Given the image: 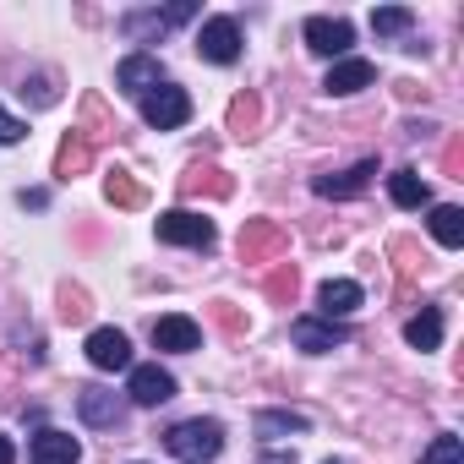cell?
I'll return each mask as SVG.
<instances>
[{
  "instance_id": "484cf974",
  "label": "cell",
  "mask_w": 464,
  "mask_h": 464,
  "mask_svg": "<svg viewBox=\"0 0 464 464\" xmlns=\"http://www.w3.org/2000/svg\"><path fill=\"white\" fill-rule=\"evenodd\" d=\"M23 137H28V121H17L12 110H0V142L12 148V142H23Z\"/></svg>"
},
{
  "instance_id": "9a60e30c",
  "label": "cell",
  "mask_w": 464,
  "mask_h": 464,
  "mask_svg": "<svg viewBox=\"0 0 464 464\" xmlns=\"http://www.w3.org/2000/svg\"><path fill=\"white\" fill-rule=\"evenodd\" d=\"M361 301H366V290H361L355 279H328V285L317 290V306H323V317H328V323H334V317L361 312Z\"/></svg>"
},
{
  "instance_id": "603a6c76",
  "label": "cell",
  "mask_w": 464,
  "mask_h": 464,
  "mask_svg": "<svg viewBox=\"0 0 464 464\" xmlns=\"http://www.w3.org/2000/svg\"><path fill=\"white\" fill-rule=\"evenodd\" d=\"M420 464H464V442L453 431H442V437H431V448L420 453Z\"/></svg>"
},
{
  "instance_id": "3957f363",
  "label": "cell",
  "mask_w": 464,
  "mask_h": 464,
  "mask_svg": "<svg viewBox=\"0 0 464 464\" xmlns=\"http://www.w3.org/2000/svg\"><path fill=\"white\" fill-rule=\"evenodd\" d=\"M197 55L213 66H236L241 61V23L236 17H208L197 28Z\"/></svg>"
},
{
  "instance_id": "8fae6325",
  "label": "cell",
  "mask_w": 464,
  "mask_h": 464,
  "mask_svg": "<svg viewBox=\"0 0 464 464\" xmlns=\"http://www.w3.org/2000/svg\"><path fill=\"white\" fill-rule=\"evenodd\" d=\"M191 17H197V6L180 0V6H164V12H131L121 28H126V39H153V34H169L175 23H191Z\"/></svg>"
},
{
  "instance_id": "277c9868",
  "label": "cell",
  "mask_w": 464,
  "mask_h": 464,
  "mask_svg": "<svg viewBox=\"0 0 464 464\" xmlns=\"http://www.w3.org/2000/svg\"><path fill=\"white\" fill-rule=\"evenodd\" d=\"M142 121H148L153 131H175V126H186V121H191V93L175 88V82H159V88L142 99Z\"/></svg>"
},
{
  "instance_id": "52a82bcc",
  "label": "cell",
  "mask_w": 464,
  "mask_h": 464,
  "mask_svg": "<svg viewBox=\"0 0 464 464\" xmlns=\"http://www.w3.org/2000/svg\"><path fill=\"white\" fill-rule=\"evenodd\" d=\"M77 415H82L88 426H121V420H126V399H121L115 388L88 382V388H77Z\"/></svg>"
},
{
  "instance_id": "4316f807",
  "label": "cell",
  "mask_w": 464,
  "mask_h": 464,
  "mask_svg": "<svg viewBox=\"0 0 464 464\" xmlns=\"http://www.w3.org/2000/svg\"><path fill=\"white\" fill-rule=\"evenodd\" d=\"M229 121H236V131L246 137V131H252V121H257V104H252V99H236V110H229Z\"/></svg>"
},
{
  "instance_id": "5b68a950",
  "label": "cell",
  "mask_w": 464,
  "mask_h": 464,
  "mask_svg": "<svg viewBox=\"0 0 464 464\" xmlns=\"http://www.w3.org/2000/svg\"><path fill=\"white\" fill-rule=\"evenodd\" d=\"M355 44V28L344 17H306V50L328 55V61H344Z\"/></svg>"
},
{
  "instance_id": "30bf717a",
  "label": "cell",
  "mask_w": 464,
  "mask_h": 464,
  "mask_svg": "<svg viewBox=\"0 0 464 464\" xmlns=\"http://www.w3.org/2000/svg\"><path fill=\"white\" fill-rule=\"evenodd\" d=\"M290 339H295V350H306V355H328V350H339L350 334H344L339 323H323V317H295V323H290Z\"/></svg>"
},
{
  "instance_id": "6da1fadb",
  "label": "cell",
  "mask_w": 464,
  "mask_h": 464,
  "mask_svg": "<svg viewBox=\"0 0 464 464\" xmlns=\"http://www.w3.org/2000/svg\"><path fill=\"white\" fill-rule=\"evenodd\" d=\"M164 448H169V459H180V464H208V459H218L224 453V426L218 420H180V426H169L164 431Z\"/></svg>"
},
{
  "instance_id": "e0dca14e",
  "label": "cell",
  "mask_w": 464,
  "mask_h": 464,
  "mask_svg": "<svg viewBox=\"0 0 464 464\" xmlns=\"http://www.w3.org/2000/svg\"><path fill=\"white\" fill-rule=\"evenodd\" d=\"M431 241H437V246H448V252H459V246H464V208H453V202L431 208Z\"/></svg>"
},
{
  "instance_id": "4fadbf2b",
  "label": "cell",
  "mask_w": 464,
  "mask_h": 464,
  "mask_svg": "<svg viewBox=\"0 0 464 464\" xmlns=\"http://www.w3.org/2000/svg\"><path fill=\"white\" fill-rule=\"evenodd\" d=\"M372 82H377V66H372V61H361V55L334 61V66H328V77H323V88H328V93H361V88H372Z\"/></svg>"
},
{
  "instance_id": "ac0fdd59",
  "label": "cell",
  "mask_w": 464,
  "mask_h": 464,
  "mask_svg": "<svg viewBox=\"0 0 464 464\" xmlns=\"http://www.w3.org/2000/svg\"><path fill=\"white\" fill-rule=\"evenodd\" d=\"M388 197H393L399 208H426V202H431V186L420 180V169H393V175H388Z\"/></svg>"
},
{
  "instance_id": "ba28073f",
  "label": "cell",
  "mask_w": 464,
  "mask_h": 464,
  "mask_svg": "<svg viewBox=\"0 0 464 464\" xmlns=\"http://www.w3.org/2000/svg\"><path fill=\"white\" fill-rule=\"evenodd\" d=\"M88 361L99 372H131V339L121 328H93L88 334Z\"/></svg>"
},
{
  "instance_id": "f546056e",
  "label": "cell",
  "mask_w": 464,
  "mask_h": 464,
  "mask_svg": "<svg viewBox=\"0 0 464 464\" xmlns=\"http://www.w3.org/2000/svg\"><path fill=\"white\" fill-rule=\"evenodd\" d=\"M263 464H295V453H263Z\"/></svg>"
},
{
  "instance_id": "cb8c5ba5",
  "label": "cell",
  "mask_w": 464,
  "mask_h": 464,
  "mask_svg": "<svg viewBox=\"0 0 464 464\" xmlns=\"http://www.w3.org/2000/svg\"><path fill=\"white\" fill-rule=\"evenodd\" d=\"M274 246H279V229H274V224H246V229H241V252H246V257L274 252Z\"/></svg>"
},
{
  "instance_id": "83f0119b",
  "label": "cell",
  "mask_w": 464,
  "mask_h": 464,
  "mask_svg": "<svg viewBox=\"0 0 464 464\" xmlns=\"http://www.w3.org/2000/svg\"><path fill=\"white\" fill-rule=\"evenodd\" d=\"M268 290H274V295H295V268H279V274L268 279Z\"/></svg>"
},
{
  "instance_id": "4dcf8cb0",
  "label": "cell",
  "mask_w": 464,
  "mask_h": 464,
  "mask_svg": "<svg viewBox=\"0 0 464 464\" xmlns=\"http://www.w3.org/2000/svg\"><path fill=\"white\" fill-rule=\"evenodd\" d=\"M328 464H334V459H328Z\"/></svg>"
},
{
  "instance_id": "d6986e66",
  "label": "cell",
  "mask_w": 464,
  "mask_h": 464,
  "mask_svg": "<svg viewBox=\"0 0 464 464\" xmlns=\"http://www.w3.org/2000/svg\"><path fill=\"white\" fill-rule=\"evenodd\" d=\"M404 339H410L415 350H437V344H442V312H437V306H420V317L404 323Z\"/></svg>"
},
{
  "instance_id": "7402d4cb",
  "label": "cell",
  "mask_w": 464,
  "mask_h": 464,
  "mask_svg": "<svg viewBox=\"0 0 464 464\" xmlns=\"http://www.w3.org/2000/svg\"><path fill=\"white\" fill-rule=\"evenodd\" d=\"M88 159H93V142H88L82 131H72V137L61 142V159H55V169H61V175H72V169H82Z\"/></svg>"
},
{
  "instance_id": "7a4b0ae2",
  "label": "cell",
  "mask_w": 464,
  "mask_h": 464,
  "mask_svg": "<svg viewBox=\"0 0 464 464\" xmlns=\"http://www.w3.org/2000/svg\"><path fill=\"white\" fill-rule=\"evenodd\" d=\"M159 241H164V246H191V252H208V246H213V218H202V213H191V208L159 213Z\"/></svg>"
},
{
  "instance_id": "d4e9b609",
  "label": "cell",
  "mask_w": 464,
  "mask_h": 464,
  "mask_svg": "<svg viewBox=\"0 0 464 464\" xmlns=\"http://www.w3.org/2000/svg\"><path fill=\"white\" fill-rule=\"evenodd\" d=\"M410 23H415V17H410L404 6H382V12H372V28H377V34H410Z\"/></svg>"
},
{
  "instance_id": "8992f818",
  "label": "cell",
  "mask_w": 464,
  "mask_h": 464,
  "mask_svg": "<svg viewBox=\"0 0 464 464\" xmlns=\"http://www.w3.org/2000/svg\"><path fill=\"white\" fill-rule=\"evenodd\" d=\"M126 393H131V404H142V410H159V404H169V399H175V377H169L164 366H131V377H126Z\"/></svg>"
},
{
  "instance_id": "9c48e42d",
  "label": "cell",
  "mask_w": 464,
  "mask_h": 464,
  "mask_svg": "<svg viewBox=\"0 0 464 464\" xmlns=\"http://www.w3.org/2000/svg\"><path fill=\"white\" fill-rule=\"evenodd\" d=\"M153 350H169V355H191V350H202V328H197L191 317L169 312V317H159V323H153Z\"/></svg>"
},
{
  "instance_id": "2e32d148",
  "label": "cell",
  "mask_w": 464,
  "mask_h": 464,
  "mask_svg": "<svg viewBox=\"0 0 464 464\" xmlns=\"http://www.w3.org/2000/svg\"><path fill=\"white\" fill-rule=\"evenodd\" d=\"M372 175H377V164H372V159H366V164H355V169H344V175H317V197H334V202L361 197V191L372 186Z\"/></svg>"
},
{
  "instance_id": "7c38bea8",
  "label": "cell",
  "mask_w": 464,
  "mask_h": 464,
  "mask_svg": "<svg viewBox=\"0 0 464 464\" xmlns=\"http://www.w3.org/2000/svg\"><path fill=\"white\" fill-rule=\"evenodd\" d=\"M159 82H164V66H159L153 55H126V61L115 66V88H121V93H137V99H148Z\"/></svg>"
},
{
  "instance_id": "44dd1931",
  "label": "cell",
  "mask_w": 464,
  "mask_h": 464,
  "mask_svg": "<svg viewBox=\"0 0 464 464\" xmlns=\"http://www.w3.org/2000/svg\"><path fill=\"white\" fill-rule=\"evenodd\" d=\"M104 197L121 202V208H142V186H137L126 169H110V175H104Z\"/></svg>"
},
{
  "instance_id": "5bb4252c",
  "label": "cell",
  "mask_w": 464,
  "mask_h": 464,
  "mask_svg": "<svg viewBox=\"0 0 464 464\" xmlns=\"http://www.w3.org/2000/svg\"><path fill=\"white\" fill-rule=\"evenodd\" d=\"M34 464H77L82 459V442L72 437V431H55V426H44L39 437H34Z\"/></svg>"
},
{
  "instance_id": "f1b7e54d",
  "label": "cell",
  "mask_w": 464,
  "mask_h": 464,
  "mask_svg": "<svg viewBox=\"0 0 464 464\" xmlns=\"http://www.w3.org/2000/svg\"><path fill=\"white\" fill-rule=\"evenodd\" d=\"M0 464H17V448H12V437L0 431Z\"/></svg>"
},
{
  "instance_id": "ffe728a7",
  "label": "cell",
  "mask_w": 464,
  "mask_h": 464,
  "mask_svg": "<svg viewBox=\"0 0 464 464\" xmlns=\"http://www.w3.org/2000/svg\"><path fill=\"white\" fill-rule=\"evenodd\" d=\"M312 420L301 415V410H263L257 415V437H268V442H279V437H290V431H306Z\"/></svg>"
}]
</instances>
